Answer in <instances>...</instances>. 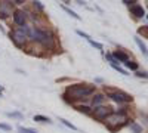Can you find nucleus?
I'll return each instance as SVG.
<instances>
[{
	"instance_id": "nucleus-1",
	"label": "nucleus",
	"mask_w": 148,
	"mask_h": 133,
	"mask_svg": "<svg viewBox=\"0 0 148 133\" xmlns=\"http://www.w3.org/2000/svg\"><path fill=\"white\" fill-rule=\"evenodd\" d=\"M95 86L92 84H73V86H68L65 89V93L62 95V98L67 102H76V101H83V99H88L89 96H92L95 93Z\"/></svg>"
},
{
	"instance_id": "nucleus-2",
	"label": "nucleus",
	"mask_w": 148,
	"mask_h": 133,
	"mask_svg": "<svg viewBox=\"0 0 148 133\" xmlns=\"http://www.w3.org/2000/svg\"><path fill=\"white\" fill-rule=\"evenodd\" d=\"M30 37L36 42H39L40 44H43L45 47H49V49H52L55 46V37L51 31L47 30H42V28H33L30 27Z\"/></svg>"
},
{
	"instance_id": "nucleus-3",
	"label": "nucleus",
	"mask_w": 148,
	"mask_h": 133,
	"mask_svg": "<svg viewBox=\"0 0 148 133\" xmlns=\"http://www.w3.org/2000/svg\"><path fill=\"white\" fill-rule=\"evenodd\" d=\"M126 123H127V118H126V115L123 114V113H113V114L107 118V121H105L107 127H108L111 132L120 130Z\"/></svg>"
},
{
	"instance_id": "nucleus-4",
	"label": "nucleus",
	"mask_w": 148,
	"mask_h": 133,
	"mask_svg": "<svg viewBox=\"0 0 148 133\" xmlns=\"http://www.w3.org/2000/svg\"><path fill=\"white\" fill-rule=\"evenodd\" d=\"M107 95H108L110 99H113L117 104H129V102L133 101L132 96L126 92H123V90H107Z\"/></svg>"
},
{
	"instance_id": "nucleus-5",
	"label": "nucleus",
	"mask_w": 148,
	"mask_h": 133,
	"mask_svg": "<svg viewBox=\"0 0 148 133\" xmlns=\"http://www.w3.org/2000/svg\"><path fill=\"white\" fill-rule=\"evenodd\" d=\"M10 39L14 40V43L18 46V47H24L27 44V40H28V35L24 33L21 28H16L14 31H10Z\"/></svg>"
},
{
	"instance_id": "nucleus-6",
	"label": "nucleus",
	"mask_w": 148,
	"mask_h": 133,
	"mask_svg": "<svg viewBox=\"0 0 148 133\" xmlns=\"http://www.w3.org/2000/svg\"><path fill=\"white\" fill-rule=\"evenodd\" d=\"M111 114H113V111H111L110 106H98L93 110L92 117L95 120H98V121H102V120H107Z\"/></svg>"
},
{
	"instance_id": "nucleus-7",
	"label": "nucleus",
	"mask_w": 148,
	"mask_h": 133,
	"mask_svg": "<svg viewBox=\"0 0 148 133\" xmlns=\"http://www.w3.org/2000/svg\"><path fill=\"white\" fill-rule=\"evenodd\" d=\"M12 14V2H0V19H6Z\"/></svg>"
},
{
	"instance_id": "nucleus-8",
	"label": "nucleus",
	"mask_w": 148,
	"mask_h": 133,
	"mask_svg": "<svg viewBox=\"0 0 148 133\" xmlns=\"http://www.w3.org/2000/svg\"><path fill=\"white\" fill-rule=\"evenodd\" d=\"M14 22L16 24V25H19V28L25 25V22H27L25 12H24V10H15L14 12Z\"/></svg>"
},
{
	"instance_id": "nucleus-9",
	"label": "nucleus",
	"mask_w": 148,
	"mask_h": 133,
	"mask_svg": "<svg viewBox=\"0 0 148 133\" xmlns=\"http://www.w3.org/2000/svg\"><path fill=\"white\" fill-rule=\"evenodd\" d=\"M113 58L116 59L117 62H123V64H126L127 61H130V56H129L126 52H123V50H116V52H113Z\"/></svg>"
},
{
	"instance_id": "nucleus-10",
	"label": "nucleus",
	"mask_w": 148,
	"mask_h": 133,
	"mask_svg": "<svg viewBox=\"0 0 148 133\" xmlns=\"http://www.w3.org/2000/svg\"><path fill=\"white\" fill-rule=\"evenodd\" d=\"M130 14H132L135 18H142V16H145V10H144V8H142L141 5L135 3V5L130 6Z\"/></svg>"
},
{
	"instance_id": "nucleus-11",
	"label": "nucleus",
	"mask_w": 148,
	"mask_h": 133,
	"mask_svg": "<svg viewBox=\"0 0 148 133\" xmlns=\"http://www.w3.org/2000/svg\"><path fill=\"white\" fill-rule=\"evenodd\" d=\"M104 99H105V95L104 93H95L93 98H92V106L93 108L101 106V104L104 102Z\"/></svg>"
},
{
	"instance_id": "nucleus-12",
	"label": "nucleus",
	"mask_w": 148,
	"mask_h": 133,
	"mask_svg": "<svg viewBox=\"0 0 148 133\" xmlns=\"http://www.w3.org/2000/svg\"><path fill=\"white\" fill-rule=\"evenodd\" d=\"M135 42H136V44H138V47L141 49V52L144 53V56H148V49H147L145 43L141 40V37H139V35H135Z\"/></svg>"
},
{
	"instance_id": "nucleus-13",
	"label": "nucleus",
	"mask_w": 148,
	"mask_h": 133,
	"mask_svg": "<svg viewBox=\"0 0 148 133\" xmlns=\"http://www.w3.org/2000/svg\"><path fill=\"white\" fill-rule=\"evenodd\" d=\"M76 110L80 111V113H83V114H92L90 106H88V105H77V106H76Z\"/></svg>"
},
{
	"instance_id": "nucleus-14",
	"label": "nucleus",
	"mask_w": 148,
	"mask_h": 133,
	"mask_svg": "<svg viewBox=\"0 0 148 133\" xmlns=\"http://www.w3.org/2000/svg\"><path fill=\"white\" fill-rule=\"evenodd\" d=\"M34 121H40V123H51V118L45 117V115H34Z\"/></svg>"
},
{
	"instance_id": "nucleus-15",
	"label": "nucleus",
	"mask_w": 148,
	"mask_h": 133,
	"mask_svg": "<svg viewBox=\"0 0 148 133\" xmlns=\"http://www.w3.org/2000/svg\"><path fill=\"white\" fill-rule=\"evenodd\" d=\"M126 68H129V70H133V71H138V64L135 62V61H127L126 64Z\"/></svg>"
},
{
	"instance_id": "nucleus-16",
	"label": "nucleus",
	"mask_w": 148,
	"mask_h": 133,
	"mask_svg": "<svg viewBox=\"0 0 148 133\" xmlns=\"http://www.w3.org/2000/svg\"><path fill=\"white\" fill-rule=\"evenodd\" d=\"M59 121H61V123H62L64 126H67L68 129H71V130H77V127H76V126H74V124H71L70 121H67V120H65V118H59Z\"/></svg>"
},
{
	"instance_id": "nucleus-17",
	"label": "nucleus",
	"mask_w": 148,
	"mask_h": 133,
	"mask_svg": "<svg viewBox=\"0 0 148 133\" xmlns=\"http://www.w3.org/2000/svg\"><path fill=\"white\" fill-rule=\"evenodd\" d=\"M62 9H64V10L67 12V14H68L70 16H73V18H76V19H80V16H79V15L76 14V12H74V10H71V9H68L67 6H62Z\"/></svg>"
},
{
	"instance_id": "nucleus-18",
	"label": "nucleus",
	"mask_w": 148,
	"mask_h": 133,
	"mask_svg": "<svg viewBox=\"0 0 148 133\" xmlns=\"http://www.w3.org/2000/svg\"><path fill=\"white\" fill-rule=\"evenodd\" d=\"M129 124H130V127L133 129V132H135V133H141V132H142V127H141V126H138L136 123H133V121H130Z\"/></svg>"
},
{
	"instance_id": "nucleus-19",
	"label": "nucleus",
	"mask_w": 148,
	"mask_h": 133,
	"mask_svg": "<svg viewBox=\"0 0 148 133\" xmlns=\"http://www.w3.org/2000/svg\"><path fill=\"white\" fill-rule=\"evenodd\" d=\"M88 42H89V43H90V44H92L93 47H96L98 50H102V49H104L101 43H98V42H95V40H92V39H90V40H88Z\"/></svg>"
},
{
	"instance_id": "nucleus-20",
	"label": "nucleus",
	"mask_w": 148,
	"mask_h": 133,
	"mask_svg": "<svg viewBox=\"0 0 148 133\" xmlns=\"http://www.w3.org/2000/svg\"><path fill=\"white\" fill-rule=\"evenodd\" d=\"M18 132H19V133H37V132H36V130H33V129H28V127H22V126L18 129Z\"/></svg>"
},
{
	"instance_id": "nucleus-21",
	"label": "nucleus",
	"mask_w": 148,
	"mask_h": 133,
	"mask_svg": "<svg viewBox=\"0 0 148 133\" xmlns=\"http://www.w3.org/2000/svg\"><path fill=\"white\" fill-rule=\"evenodd\" d=\"M113 68H114L116 71H119V72H120V74H123V76H127V72H126V70H123V68H121L120 65H117V64H114V65H113Z\"/></svg>"
},
{
	"instance_id": "nucleus-22",
	"label": "nucleus",
	"mask_w": 148,
	"mask_h": 133,
	"mask_svg": "<svg viewBox=\"0 0 148 133\" xmlns=\"http://www.w3.org/2000/svg\"><path fill=\"white\" fill-rule=\"evenodd\" d=\"M138 34H142V35H145V37H148V27H141L138 30Z\"/></svg>"
},
{
	"instance_id": "nucleus-23",
	"label": "nucleus",
	"mask_w": 148,
	"mask_h": 133,
	"mask_svg": "<svg viewBox=\"0 0 148 133\" xmlns=\"http://www.w3.org/2000/svg\"><path fill=\"white\" fill-rule=\"evenodd\" d=\"M136 77H141V78H148V72H147V71H136Z\"/></svg>"
},
{
	"instance_id": "nucleus-24",
	"label": "nucleus",
	"mask_w": 148,
	"mask_h": 133,
	"mask_svg": "<svg viewBox=\"0 0 148 133\" xmlns=\"http://www.w3.org/2000/svg\"><path fill=\"white\" fill-rule=\"evenodd\" d=\"M77 34H79V35H82V37H83V39H86V40H90V35H89V34H86V33H83L82 30H77Z\"/></svg>"
},
{
	"instance_id": "nucleus-25",
	"label": "nucleus",
	"mask_w": 148,
	"mask_h": 133,
	"mask_svg": "<svg viewBox=\"0 0 148 133\" xmlns=\"http://www.w3.org/2000/svg\"><path fill=\"white\" fill-rule=\"evenodd\" d=\"M0 129L6 130V132H10V130H12V127H10L9 124H5V123H0Z\"/></svg>"
},
{
	"instance_id": "nucleus-26",
	"label": "nucleus",
	"mask_w": 148,
	"mask_h": 133,
	"mask_svg": "<svg viewBox=\"0 0 148 133\" xmlns=\"http://www.w3.org/2000/svg\"><path fill=\"white\" fill-rule=\"evenodd\" d=\"M8 115H9V117H16V118H22V114H21V113H9Z\"/></svg>"
},
{
	"instance_id": "nucleus-27",
	"label": "nucleus",
	"mask_w": 148,
	"mask_h": 133,
	"mask_svg": "<svg viewBox=\"0 0 148 133\" xmlns=\"http://www.w3.org/2000/svg\"><path fill=\"white\" fill-rule=\"evenodd\" d=\"M33 3H34V6H37L40 10H43V6H42V3H40V2H33Z\"/></svg>"
},
{
	"instance_id": "nucleus-28",
	"label": "nucleus",
	"mask_w": 148,
	"mask_h": 133,
	"mask_svg": "<svg viewBox=\"0 0 148 133\" xmlns=\"http://www.w3.org/2000/svg\"><path fill=\"white\" fill-rule=\"evenodd\" d=\"M2 90H3V87H2V86H0V92H2Z\"/></svg>"
},
{
	"instance_id": "nucleus-29",
	"label": "nucleus",
	"mask_w": 148,
	"mask_h": 133,
	"mask_svg": "<svg viewBox=\"0 0 148 133\" xmlns=\"http://www.w3.org/2000/svg\"><path fill=\"white\" fill-rule=\"evenodd\" d=\"M147 18H148V16H147Z\"/></svg>"
}]
</instances>
